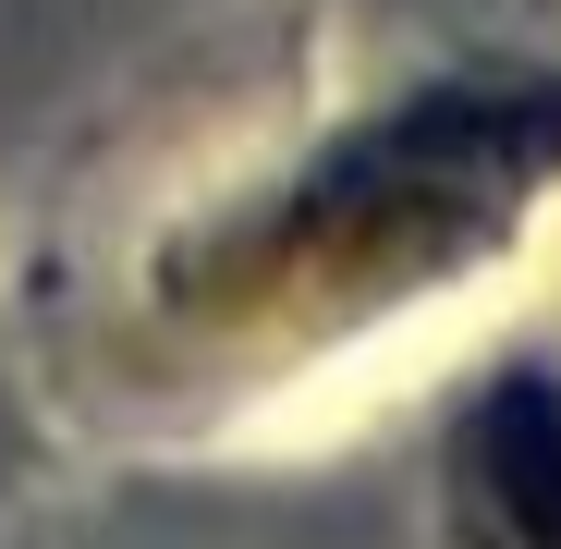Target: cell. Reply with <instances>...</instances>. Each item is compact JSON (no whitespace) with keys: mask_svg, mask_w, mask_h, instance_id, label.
Masks as SVG:
<instances>
[{"mask_svg":"<svg viewBox=\"0 0 561 549\" xmlns=\"http://www.w3.org/2000/svg\"><path fill=\"white\" fill-rule=\"evenodd\" d=\"M561 147V99H427L391 135L342 147V171L306 196V232L342 256H391V244H439L477 208L525 196Z\"/></svg>","mask_w":561,"mask_h":549,"instance_id":"6da1fadb","label":"cell"},{"mask_svg":"<svg viewBox=\"0 0 561 549\" xmlns=\"http://www.w3.org/2000/svg\"><path fill=\"white\" fill-rule=\"evenodd\" d=\"M463 501H477L489 549H561V391L501 379L463 415Z\"/></svg>","mask_w":561,"mask_h":549,"instance_id":"7a4b0ae2","label":"cell"}]
</instances>
